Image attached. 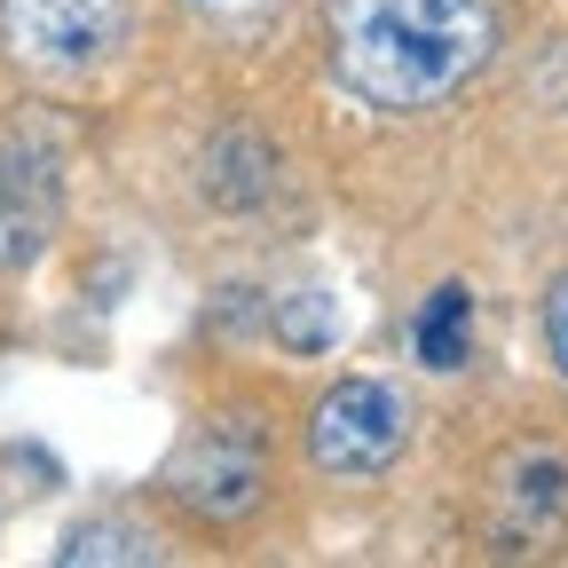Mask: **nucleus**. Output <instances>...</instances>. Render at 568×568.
<instances>
[{
	"label": "nucleus",
	"instance_id": "obj_10",
	"mask_svg": "<svg viewBox=\"0 0 568 568\" xmlns=\"http://www.w3.org/2000/svg\"><path fill=\"white\" fill-rule=\"evenodd\" d=\"M182 9L205 24V32H222V40H253V32H268L293 0H182Z\"/></svg>",
	"mask_w": 568,
	"mask_h": 568
},
{
	"label": "nucleus",
	"instance_id": "obj_9",
	"mask_svg": "<svg viewBox=\"0 0 568 568\" xmlns=\"http://www.w3.org/2000/svg\"><path fill=\"white\" fill-rule=\"evenodd\" d=\"M268 332H276V347H293V355H324V347L339 339V301L324 293V284L276 293V301H268Z\"/></svg>",
	"mask_w": 568,
	"mask_h": 568
},
{
	"label": "nucleus",
	"instance_id": "obj_8",
	"mask_svg": "<svg viewBox=\"0 0 568 568\" xmlns=\"http://www.w3.org/2000/svg\"><path fill=\"white\" fill-rule=\"evenodd\" d=\"M410 339H418V364L426 372H458L474 355V293L466 284H435L410 316Z\"/></svg>",
	"mask_w": 568,
	"mask_h": 568
},
{
	"label": "nucleus",
	"instance_id": "obj_7",
	"mask_svg": "<svg viewBox=\"0 0 568 568\" xmlns=\"http://www.w3.org/2000/svg\"><path fill=\"white\" fill-rule=\"evenodd\" d=\"M268 190H276V159H268V142H261V134L230 126V134H213V142H205V197H213V205L245 213V205H261Z\"/></svg>",
	"mask_w": 568,
	"mask_h": 568
},
{
	"label": "nucleus",
	"instance_id": "obj_5",
	"mask_svg": "<svg viewBox=\"0 0 568 568\" xmlns=\"http://www.w3.org/2000/svg\"><path fill=\"white\" fill-rule=\"evenodd\" d=\"M63 222L55 166L32 142H0V268H32Z\"/></svg>",
	"mask_w": 568,
	"mask_h": 568
},
{
	"label": "nucleus",
	"instance_id": "obj_4",
	"mask_svg": "<svg viewBox=\"0 0 568 568\" xmlns=\"http://www.w3.org/2000/svg\"><path fill=\"white\" fill-rule=\"evenodd\" d=\"M0 40L32 71H95L126 40V0H0Z\"/></svg>",
	"mask_w": 568,
	"mask_h": 568
},
{
	"label": "nucleus",
	"instance_id": "obj_1",
	"mask_svg": "<svg viewBox=\"0 0 568 568\" xmlns=\"http://www.w3.org/2000/svg\"><path fill=\"white\" fill-rule=\"evenodd\" d=\"M332 80L387 119L443 111L497 55L489 0H324Z\"/></svg>",
	"mask_w": 568,
	"mask_h": 568
},
{
	"label": "nucleus",
	"instance_id": "obj_2",
	"mask_svg": "<svg viewBox=\"0 0 568 568\" xmlns=\"http://www.w3.org/2000/svg\"><path fill=\"white\" fill-rule=\"evenodd\" d=\"M410 450V395L395 379L347 372L308 410V466L324 481H379Z\"/></svg>",
	"mask_w": 568,
	"mask_h": 568
},
{
	"label": "nucleus",
	"instance_id": "obj_6",
	"mask_svg": "<svg viewBox=\"0 0 568 568\" xmlns=\"http://www.w3.org/2000/svg\"><path fill=\"white\" fill-rule=\"evenodd\" d=\"M506 497V537H545L560 514H568V458L560 450H521L497 481Z\"/></svg>",
	"mask_w": 568,
	"mask_h": 568
},
{
	"label": "nucleus",
	"instance_id": "obj_3",
	"mask_svg": "<svg viewBox=\"0 0 568 568\" xmlns=\"http://www.w3.org/2000/svg\"><path fill=\"white\" fill-rule=\"evenodd\" d=\"M166 497H174L197 529L245 521L261 497H268V443H261V426L237 418V410L205 418L197 435L166 458Z\"/></svg>",
	"mask_w": 568,
	"mask_h": 568
},
{
	"label": "nucleus",
	"instance_id": "obj_12",
	"mask_svg": "<svg viewBox=\"0 0 568 568\" xmlns=\"http://www.w3.org/2000/svg\"><path fill=\"white\" fill-rule=\"evenodd\" d=\"M545 347H552V364L568 379V268L552 276V293H545Z\"/></svg>",
	"mask_w": 568,
	"mask_h": 568
},
{
	"label": "nucleus",
	"instance_id": "obj_11",
	"mask_svg": "<svg viewBox=\"0 0 568 568\" xmlns=\"http://www.w3.org/2000/svg\"><path fill=\"white\" fill-rule=\"evenodd\" d=\"M159 545L142 537V529H126V521H80L63 537V560H151Z\"/></svg>",
	"mask_w": 568,
	"mask_h": 568
}]
</instances>
